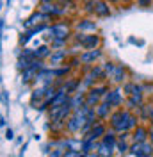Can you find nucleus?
<instances>
[{
  "mask_svg": "<svg viewBox=\"0 0 153 157\" xmlns=\"http://www.w3.org/2000/svg\"><path fill=\"white\" fill-rule=\"evenodd\" d=\"M135 125V118L130 116L128 113H116L112 116V127L116 130H128Z\"/></svg>",
  "mask_w": 153,
  "mask_h": 157,
  "instance_id": "f257e3e1",
  "label": "nucleus"
},
{
  "mask_svg": "<svg viewBox=\"0 0 153 157\" xmlns=\"http://www.w3.org/2000/svg\"><path fill=\"white\" fill-rule=\"evenodd\" d=\"M78 41H80V45H82L84 48L91 50V48H95L96 45H98V36H93V34H82V36H78Z\"/></svg>",
  "mask_w": 153,
  "mask_h": 157,
  "instance_id": "f03ea898",
  "label": "nucleus"
},
{
  "mask_svg": "<svg viewBox=\"0 0 153 157\" xmlns=\"http://www.w3.org/2000/svg\"><path fill=\"white\" fill-rule=\"evenodd\" d=\"M50 32H52V36H54L55 39H66L69 30H68L66 25L57 23V25H52V27H50Z\"/></svg>",
  "mask_w": 153,
  "mask_h": 157,
  "instance_id": "7ed1b4c3",
  "label": "nucleus"
},
{
  "mask_svg": "<svg viewBox=\"0 0 153 157\" xmlns=\"http://www.w3.org/2000/svg\"><path fill=\"white\" fill-rule=\"evenodd\" d=\"M41 13H43V14H47V13H52V14H62L64 9H59V6H55L54 2H43Z\"/></svg>",
  "mask_w": 153,
  "mask_h": 157,
  "instance_id": "20e7f679",
  "label": "nucleus"
},
{
  "mask_svg": "<svg viewBox=\"0 0 153 157\" xmlns=\"http://www.w3.org/2000/svg\"><path fill=\"white\" fill-rule=\"evenodd\" d=\"M95 13L98 16H109L110 14V9L103 0H95Z\"/></svg>",
  "mask_w": 153,
  "mask_h": 157,
  "instance_id": "39448f33",
  "label": "nucleus"
},
{
  "mask_svg": "<svg viewBox=\"0 0 153 157\" xmlns=\"http://www.w3.org/2000/svg\"><path fill=\"white\" fill-rule=\"evenodd\" d=\"M68 113H69V104H64V105H61V107H54L52 111V118L59 121V120H62V118L66 116Z\"/></svg>",
  "mask_w": 153,
  "mask_h": 157,
  "instance_id": "423d86ee",
  "label": "nucleus"
},
{
  "mask_svg": "<svg viewBox=\"0 0 153 157\" xmlns=\"http://www.w3.org/2000/svg\"><path fill=\"white\" fill-rule=\"evenodd\" d=\"M98 57H100V50H87V52H84V54L80 56V61H82L84 64H89V63L96 61Z\"/></svg>",
  "mask_w": 153,
  "mask_h": 157,
  "instance_id": "0eeeda50",
  "label": "nucleus"
},
{
  "mask_svg": "<svg viewBox=\"0 0 153 157\" xmlns=\"http://www.w3.org/2000/svg\"><path fill=\"white\" fill-rule=\"evenodd\" d=\"M119 102H121L119 91H112V93L107 95V104H109V105H119Z\"/></svg>",
  "mask_w": 153,
  "mask_h": 157,
  "instance_id": "6e6552de",
  "label": "nucleus"
},
{
  "mask_svg": "<svg viewBox=\"0 0 153 157\" xmlns=\"http://www.w3.org/2000/svg\"><path fill=\"white\" fill-rule=\"evenodd\" d=\"M43 18H47V14H43V13H36V14H32V16L25 21V27H32V25H36L39 20H43Z\"/></svg>",
  "mask_w": 153,
  "mask_h": 157,
  "instance_id": "1a4fd4ad",
  "label": "nucleus"
},
{
  "mask_svg": "<svg viewBox=\"0 0 153 157\" xmlns=\"http://www.w3.org/2000/svg\"><path fill=\"white\" fill-rule=\"evenodd\" d=\"M110 73H112V78H114L116 82H121V80H123V77H125L123 66H114V70H112Z\"/></svg>",
  "mask_w": 153,
  "mask_h": 157,
  "instance_id": "9d476101",
  "label": "nucleus"
},
{
  "mask_svg": "<svg viewBox=\"0 0 153 157\" xmlns=\"http://www.w3.org/2000/svg\"><path fill=\"white\" fill-rule=\"evenodd\" d=\"M78 29L80 30H95L96 29V23L95 21H89V20H84L78 23Z\"/></svg>",
  "mask_w": 153,
  "mask_h": 157,
  "instance_id": "9b49d317",
  "label": "nucleus"
},
{
  "mask_svg": "<svg viewBox=\"0 0 153 157\" xmlns=\"http://www.w3.org/2000/svg\"><path fill=\"white\" fill-rule=\"evenodd\" d=\"M144 139H146V130L144 128H137L134 134V141L135 143H144Z\"/></svg>",
  "mask_w": 153,
  "mask_h": 157,
  "instance_id": "f8f14e48",
  "label": "nucleus"
},
{
  "mask_svg": "<svg viewBox=\"0 0 153 157\" xmlns=\"http://www.w3.org/2000/svg\"><path fill=\"white\" fill-rule=\"evenodd\" d=\"M103 130H105V128L102 127V125H96V127L93 128V132L89 134V139H95V137H100L102 134H103Z\"/></svg>",
  "mask_w": 153,
  "mask_h": 157,
  "instance_id": "ddd939ff",
  "label": "nucleus"
},
{
  "mask_svg": "<svg viewBox=\"0 0 153 157\" xmlns=\"http://www.w3.org/2000/svg\"><path fill=\"white\" fill-rule=\"evenodd\" d=\"M103 143H105V145H107L109 148H110V150H114L116 141H114V136H112V134H107V136L103 137Z\"/></svg>",
  "mask_w": 153,
  "mask_h": 157,
  "instance_id": "4468645a",
  "label": "nucleus"
},
{
  "mask_svg": "<svg viewBox=\"0 0 153 157\" xmlns=\"http://www.w3.org/2000/svg\"><path fill=\"white\" fill-rule=\"evenodd\" d=\"M45 56H48V47H41V48L34 50V57H45Z\"/></svg>",
  "mask_w": 153,
  "mask_h": 157,
  "instance_id": "2eb2a0df",
  "label": "nucleus"
},
{
  "mask_svg": "<svg viewBox=\"0 0 153 157\" xmlns=\"http://www.w3.org/2000/svg\"><path fill=\"white\" fill-rule=\"evenodd\" d=\"M151 154V147L148 143H143V150H141V157H148Z\"/></svg>",
  "mask_w": 153,
  "mask_h": 157,
  "instance_id": "dca6fc26",
  "label": "nucleus"
},
{
  "mask_svg": "<svg viewBox=\"0 0 153 157\" xmlns=\"http://www.w3.org/2000/svg\"><path fill=\"white\" fill-rule=\"evenodd\" d=\"M62 57H64V50H61V52H57V54H54V56H52V63L55 64V63H59Z\"/></svg>",
  "mask_w": 153,
  "mask_h": 157,
  "instance_id": "f3484780",
  "label": "nucleus"
},
{
  "mask_svg": "<svg viewBox=\"0 0 153 157\" xmlns=\"http://www.w3.org/2000/svg\"><path fill=\"white\" fill-rule=\"evenodd\" d=\"M118 148H119V150H118L119 154H125V152H128V150H130V148H128V145H126L125 141H119V143H118Z\"/></svg>",
  "mask_w": 153,
  "mask_h": 157,
  "instance_id": "a211bd4d",
  "label": "nucleus"
},
{
  "mask_svg": "<svg viewBox=\"0 0 153 157\" xmlns=\"http://www.w3.org/2000/svg\"><path fill=\"white\" fill-rule=\"evenodd\" d=\"M107 107H109V104H102V105L98 107V114H100V116H105L107 114Z\"/></svg>",
  "mask_w": 153,
  "mask_h": 157,
  "instance_id": "6ab92c4d",
  "label": "nucleus"
},
{
  "mask_svg": "<svg viewBox=\"0 0 153 157\" xmlns=\"http://www.w3.org/2000/svg\"><path fill=\"white\" fill-rule=\"evenodd\" d=\"M93 102H98V95H95V91L89 95V104H93Z\"/></svg>",
  "mask_w": 153,
  "mask_h": 157,
  "instance_id": "aec40b11",
  "label": "nucleus"
},
{
  "mask_svg": "<svg viewBox=\"0 0 153 157\" xmlns=\"http://www.w3.org/2000/svg\"><path fill=\"white\" fill-rule=\"evenodd\" d=\"M137 2H139V4H141V6H148V4H150V2H151V0H137Z\"/></svg>",
  "mask_w": 153,
  "mask_h": 157,
  "instance_id": "412c9836",
  "label": "nucleus"
},
{
  "mask_svg": "<svg viewBox=\"0 0 153 157\" xmlns=\"http://www.w3.org/2000/svg\"><path fill=\"white\" fill-rule=\"evenodd\" d=\"M6 137H7V139H11V137H13V130H7V132H6Z\"/></svg>",
  "mask_w": 153,
  "mask_h": 157,
  "instance_id": "4be33fe9",
  "label": "nucleus"
},
{
  "mask_svg": "<svg viewBox=\"0 0 153 157\" xmlns=\"http://www.w3.org/2000/svg\"><path fill=\"white\" fill-rule=\"evenodd\" d=\"M43 2H54L55 4V2H66V0H43Z\"/></svg>",
  "mask_w": 153,
  "mask_h": 157,
  "instance_id": "5701e85b",
  "label": "nucleus"
},
{
  "mask_svg": "<svg viewBox=\"0 0 153 157\" xmlns=\"http://www.w3.org/2000/svg\"><path fill=\"white\" fill-rule=\"evenodd\" d=\"M151 139H153V130H151Z\"/></svg>",
  "mask_w": 153,
  "mask_h": 157,
  "instance_id": "b1692460",
  "label": "nucleus"
},
{
  "mask_svg": "<svg viewBox=\"0 0 153 157\" xmlns=\"http://www.w3.org/2000/svg\"><path fill=\"white\" fill-rule=\"evenodd\" d=\"M151 120H153V114H151Z\"/></svg>",
  "mask_w": 153,
  "mask_h": 157,
  "instance_id": "393cba45",
  "label": "nucleus"
},
{
  "mask_svg": "<svg viewBox=\"0 0 153 157\" xmlns=\"http://www.w3.org/2000/svg\"><path fill=\"white\" fill-rule=\"evenodd\" d=\"M109 157H110V155H109Z\"/></svg>",
  "mask_w": 153,
  "mask_h": 157,
  "instance_id": "a878e982",
  "label": "nucleus"
}]
</instances>
